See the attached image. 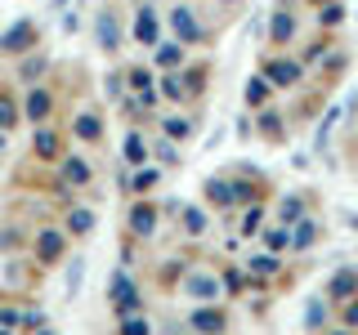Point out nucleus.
I'll use <instances>...</instances> for the list:
<instances>
[{"mask_svg": "<svg viewBox=\"0 0 358 335\" xmlns=\"http://www.w3.org/2000/svg\"><path fill=\"white\" fill-rule=\"evenodd\" d=\"M76 130H81L85 139H94V134H99V121H90V117H85V121H81V126H76Z\"/></svg>", "mask_w": 358, "mask_h": 335, "instance_id": "21", "label": "nucleus"}, {"mask_svg": "<svg viewBox=\"0 0 358 335\" xmlns=\"http://www.w3.org/2000/svg\"><path fill=\"white\" fill-rule=\"evenodd\" d=\"M27 112H31V117H45V112H50V98H45V94H31L27 98Z\"/></svg>", "mask_w": 358, "mask_h": 335, "instance_id": "10", "label": "nucleus"}, {"mask_svg": "<svg viewBox=\"0 0 358 335\" xmlns=\"http://www.w3.org/2000/svg\"><path fill=\"white\" fill-rule=\"evenodd\" d=\"M99 45H103V50H117V18L112 14H99Z\"/></svg>", "mask_w": 358, "mask_h": 335, "instance_id": "2", "label": "nucleus"}, {"mask_svg": "<svg viewBox=\"0 0 358 335\" xmlns=\"http://www.w3.org/2000/svg\"><path fill=\"white\" fill-rule=\"evenodd\" d=\"M166 130H171V134H179V139H184V134L193 130V126H188V121H166Z\"/></svg>", "mask_w": 358, "mask_h": 335, "instance_id": "19", "label": "nucleus"}, {"mask_svg": "<svg viewBox=\"0 0 358 335\" xmlns=\"http://www.w3.org/2000/svg\"><path fill=\"white\" fill-rule=\"evenodd\" d=\"M345 318H350V322H358V304H350V313H345Z\"/></svg>", "mask_w": 358, "mask_h": 335, "instance_id": "24", "label": "nucleus"}, {"mask_svg": "<svg viewBox=\"0 0 358 335\" xmlns=\"http://www.w3.org/2000/svg\"><path fill=\"white\" fill-rule=\"evenodd\" d=\"M41 251L45 255H59V237H54V232H45V237H41Z\"/></svg>", "mask_w": 358, "mask_h": 335, "instance_id": "14", "label": "nucleus"}, {"mask_svg": "<svg viewBox=\"0 0 358 335\" xmlns=\"http://www.w3.org/2000/svg\"><path fill=\"white\" fill-rule=\"evenodd\" d=\"M268 76H273V85H296L300 81V67L296 63H273V67H268Z\"/></svg>", "mask_w": 358, "mask_h": 335, "instance_id": "3", "label": "nucleus"}, {"mask_svg": "<svg viewBox=\"0 0 358 335\" xmlns=\"http://www.w3.org/2000/svg\"><path fill=\"white\" fill-rule=\"evenodd\" d=\"M130 228H134V232H152V210H134Z\"/></svg>", "mask_w": 358, "mask_h": 335, "instance_id": "6", "label": "nucleus"}, {"mask_svg": "<svg viewBox=\"0 0 358 335\" xmlns=\"http://www.w3.org/2000/svg\"><path fill=\"white\" fill-rule=\"evenodd\" d=\"M22 40H27V22H18V27L5 36V50H22Z\"/></svg>", "mask_w": 358, "mask_h": 335, "instance_id": "7", "label": "nucleus"}, {"mask_svg": "<svg viewBox=\"0 0 358 335\" xmlns=\"http://www.w3.org/2000/svg\"><path fill=\"white\" fill-rule=\"evenodd\" d=\"M184 219H188V232H201V228H206V219H201V215H197V210H188V215H184Z\"/></svg>", "mask_w": 358, "mask_h": 335, "instance_id": "16", "label": "nucleus"}, {"mask_svg": "<svg viewBox=\"0 0 358 335\" xmlns=\"http://www.w3.org/2000/svg\"><path fill=\"white\" fill-rule=\"evenodd\" d=\"M81 273H85V260H72V273H67V290H81Z\"/></svg>", "mask_w": 358, "mask_h": 335, "instance_id": "8", "label": "nucleus"}, {"mask_svg": "<svg viewBox=\"0 0 358 335\" xmlns=\"http://www.w3.org/2000/svg\"><path fill=\"white\" fill-rule=\"evenodd\" d=\"M134 31H139V40H143V45H157V22H152L148 9H139V27H134Z\"/></svg>", "mask_w": 358, "mask_h": 335, "instance_id": "5", "label": "nucleus"}, {"mask_svg": "<svg viewBox=\"0 0 358 335\" xmlns=\"http://www.w3.org/2000/svg\"><path fill=\"white\" fill-rule=\"evenodd\" d=\"M184 290H188L193 299H215V295H220V282H215V277H188Z\"/></svg>", "mask_w": 358, "mask_h": 335, "instance_id": "1", "label": "nucleus"}, {"mask_svg": "<svg viewBox=\"0 0 358 335\" xmlns=\"http://www.w3.org/2000/svg\"><path fill=\"white\" fill-rule=\"evenodd\" d=\"M296 215H300V201H296V197L282 201V219H296Z\"/></svg>", "mask_w": 358, "mask_h": 335, "instance_id": "20", "label": "nucleus"}, {"mask_svg": "<svg viewBox=\"0 0 358 335\" xmlns=\"http://www.w3.org/2000/svg\"><path fill=\"white\" fill-rule=\"evenodd\" d=\"M9 121H14V107H9L5 98H0V126H9Z\"/></svg>", "mask_w": 358, "mask_h": 335, "instance_id": "23", "label": "nucleus"}, {"mask_svg": "<svg viewBox=\"0 0 358 335\" xmlns=\"http://www.w3.org/2000/svg\"><path fill=\"white\" fill-rule=\"evenodd\" d=\"M354 286V277L350 273H341V277H336V282H331V290H336V295H345V290H350Z\"/></svg>", "mask_w": 358, "mask_h": 335, "instance_id": "15", "label": "nucleus"}, {"mask_svg": "<svg viewBox=\"0 0 358 335\" xmlns=\"http://www.w3.org/2000/svg\"><path fill=\"white\" fill-rule=\"evenodd\" d=\"M126 156H130V161H143V156H148V152H143V143H139V134H130V139H126Z\"/></svg>", "mask_w": 358, "mask_h": 335, "instance_id": "11", "label": "nucleus"}, {"mask_svg": "<svg viewBox=\"0 0 358 335\" xmlns=\"http://www.w3.org/2000/svg\"><path fill=\"white\" fill-rule=\"evenodd\" d=\"M36 148H41V156H50V152H54V134H50V130H41V134H36Z\"/></svg>", "mask_w": 358, "mask_h": 335, "instance_id": "13", "label": "nucleus"}, {"mask_svg": "<svg viewBox=\"0 0 358 335\" xmlns=\"http://www.w3.org/2000/svg\"><path fill=\"white\" fill-rule=\"evenodd\" d=\"M72 228H76V232L90 228V210H76V215H72Z\"/></svg>", "mask_w": 358, "mask_h": 335, "instance_id": "18", "label": "nucleus"}, {"mask_svg": "<svg viewBox=\"0 0 358 335\" xmlns=\"http://www.w3.org/2000/svg\"><path fill=\"white\" fill-rule=\"evenodd\" d=\"M193 327H201V331H220V313H197Z\"/></svg>", "mask_w": 358, "mask_h": 335, "instance_id": "9", "label": "nucleus"}, {"mask_svg": "<svg viewBox=\"0 0 358 335\" xmlns=\"http://www.w3.org/2000/svg\"><path fill=\"white\" fill-rule=\"evenodd\" d=\"M67 179H72V184H85V179H90L85 161H67Z\"/></svg>", "mask_w": 358, "mask_h": 335, "instance_id": "12", "label": "nucleus"}, {"mask_svg": "<svg viewBox=\"0 0 358 335\" xmlns=\"http://www.w3.org/2000/svg\"><path fill=\"white\" fill-rule=\"evenodd\" d=\"M157 184V170H143L139 179H134V188H139V193H143V188H152Z\"/></svg>", "mask_w": 358, "mask_h": 335, "instance_id": "17", "label": "nucleus"}, {"mask_svg": "<svg viewBox=\"0 0 358 335\" xmlns=\"http://www.w3.org/2000/svg\"><path fill=\"white\" fill-rule=\"evenodd\" d=\"M246 98H251V103H260V98H264V85H260V81L246 85Z\"/></svg>", "mask_w": 358, "mask_h": 335, "instance_id": "22", "label": "nucleus"}, {"mask_svg": "<svg viewBox=\"0 0 358 335\" xmlns=\"http://www.w3.org/2000/svg\"><path fill=\"white\" fill-rule=\"evenodd\" d=\"M175 31H179V36H184V40H197V22H193V14H188V9H175Z\"/></svg>", "mask_w": 358, "mask_h": 335, "instance_id": "4", "label": "nucleus"}]
</instances>
